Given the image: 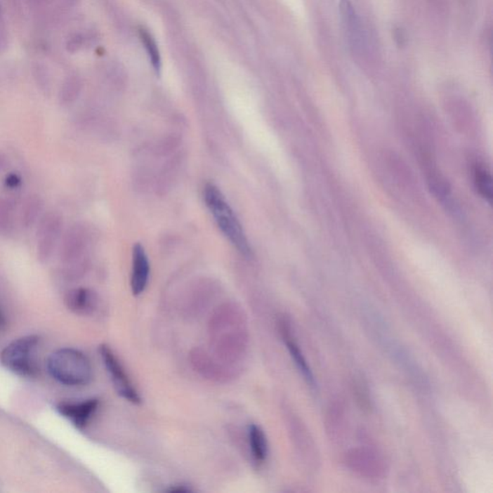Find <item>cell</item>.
<instances>
[{"label": "cell", "mask_w": 493, "mask_h": 493, "mask_svg": "<svg viewBox=\"0 0 493 493\" xmlns=\"http://www.w3.org/2000/svg\"><path fill=\"white\" fill-rule=\"evenodd\" d=\"M211 338L224 360H236L244 354L246 342L245 321L240 313H218L211 321Z\"/></svg>", "instance_id": "1"}, {"label": "cell", "mask_w": 493, "mask_h": 493, "mask_svg": "<svg viewBox=\"0 0 493 493\" xmlns=\"http://www.w3.org/2000/svg\"><path fill=\"white\" fill-rule=\"evenodd\" d=\"M46 368L54 380L67 386H86L93 378L89 359L72 348L53 352L46 360Z\"/></svg>", "instance_id": "2"}, {"label": "cell", "mask_w": 493, "mask_h": 493, "mask_svg": "<svg viewBox=\"0 0 493 493\" xmlns=\"http://www.w3.org/2000/svg\"><path fill=\"white\" fill-rule=\"evenodd\" d=\"M204 199L221 232L224 233L238 251L248 256L251 253L250 246L242 225L220 189L213 183L206 184L204 190Z\"/></svg>", "instance_id": "3"}, {"label": "cell", "mask_w": 493, "mask_h": 493, "mask_svg": "<svg viewBox=\"0 0 493 493\" xmlns=\"http://www.w3.org/2000/svg\"><path fill=\"white\" fill-rule=\"evenodd\" d=\"M40 342L37 336H27L14 340L0 354V362L18 376L33 378L38 374L36 351Z\"/></svg>", "instance_id": "4"}, {"label": "cell", "mask_w": 493, "mask_h": 493, "mask_svg": "<svg viewBox=\"0 0 493 493\" xmlns=\"http://www.w3.org/2000/svg\"><path fill=\"white\" fill-rule=\"evenodd\" d=\"M63 218L55 212L41 216L37 232V258L41 263H48L58 250L63 235Z\"/></svg>", "instance_id": "5"}, {"label": "cell", "mask_w": 493, "mask_h": 493, "mask_svg": "<svg viewBox=\"0 0 493 493\" xmlns=\"http://www.w3.org/2000/svg\"><path fill=\"white\" fill-rule=\"evenodd\" d=\"M100 354L101 359H103V364H105L106 370H107L109 376H110L117 393L123 397L124 400L131 402L132 404L141 403L139 393H137L136 388L132 385L131 381L129 380V376L126 375L123 365L117 359L112 350L106 346V345H103L100 348Z\"/></svg>", "instance_id": "6"}, {"label": "cell", "mask_w": 493, "mask_h": 493, "mask_svg": "<svg viewBox=\"0 0 493 493\" xmlns=\"http://www.w3.org/2000/svg\"><path fill=\"white\" fill-rule=\"evenodd\" d=\"M98 400L90 399L81 402H61L56 406L57 412L72 422L79 429H84L98 411Z\"/></svg>", "instance_id": "7"}, {"label": "cell", "mask_w": 493, "mask_h": 493, "mask_svg": "<svg viewBox=\"0 0 493 493\" xmlns=\"http://www.w3.org/2000/svg\"><path fill=\"white\" fill-rule=\"evenodd\" d=\"M85 237L81 228L74 225L62 236L59 244V258L64 266L80 261L84 251Z\"/></svg>", "instance_id": "8"}, {"label": "cell", "mask_w": 493, "mask_h": 493, "mask_svg": "<svg viewBox=\"0 0 493 493\" xmlns=\"http://www.w3.org/2000/svg\"><path fill=\"white\" fill-rule=\"evenodd\" d=\"M150 262L144 246L135 244L132 251L131 290L134 296L141 295L150 279Z\"/></svg>", "instance_id": "9"}, {"label": "cell", "mask_w": 493, "mask_h": 493, "mask_svg": "<svg viewBox=\"0 0 493 493\" xmlns=\"http://www.w3.org/2000/svg\"><path fill=\"white\" fill-rule=\"evenodd\" d=\"M97 303L96 293L84 287L74 288L65 297L67 310L77 315H90L97 308Z\"/></svg>", "instance_id": "10"}, {"label": "cell", "mask_w": 493, "mask_h": 493, "mask_svg": "<svg viewBox=\"0 0 493 493\" xmlns=\"http://www.w3.org/2000/svg\"><path fill=\"white\" fill-rule=\"evenodd\" d=\"M44 202L38 195H30L23 202L20 210V223L25 228H33L41 218Z\"/></svg>", "instance_id": "11"}, {"label": "cell", "mask_w": 493, "mask_h": 493, "mask_svg": "<svg viewBox=\"0 0 493 493\" xmlns=\"http://www.w3.org/2000/svg\"><path fill=\"white\" fill-rule=\"evenodd\" d=\"M248 437L254 458L259 463L265 461L268 455V442L265 433L258 425L251 424L249 427Z\"/></svg>", "instance_id": "12"}, {"label": "cell", "mask_w": 493, "mask_h": 493, "mask_svg": "<svg viewBox=\"0 0 493 493\" xmlns=\"http://www.w3.org/2000/svg\"><path fill=\"white\" fill-rule=\"evenodd\" d=\"M81 87V80L77 74L69 75L65 79L59 90L58 98L60 105L64 107L72 105L79 98Z\"/></svg>", "instance_id": "13"}, {"label": "cell", "mask_w": 493, "mask_h": 493, "mask_svg": "<svg viewBox=\"0 0 493 493\" xmlns=\"http://www.w3.org/2000/svg\"><path fill=\"white\" fill-rule=\"evenodd\" d=\"M282 334H284L285 343H287L288 350H289L290 355H291L292 359L294 360L296 365L299 368L303 377L305 378V380H307L310 385H314L313 375V373H311L310 367H308L307 360L303 357L299 347L296 344L294 340L291 338L289 331H288V329L285 328V327H284V329H282Z\"/></svg>", "instance_id": "14"}, {"label": "cell", "mask_w": 493, "mask_h": 493, "mask_svg": "<svg viewBox=\"0 0 493 493\" xmlns=\"http://www.w3.org/2000/svg\"><path fill=\"white\" fill-rule=\"evenodd\" d=\"M340 7H341V14L344 19L345 25H346V29L355 44L357 41L362 40L360 37L362 30H360L359 20L355 15L354 8L348 0H342Z\"/></svg>", "instance_id": "15"}, {"label": "cell", "mask_w": 493, "mask_h": 493, "mask_svg": "<svg viewBox=\"0 0 493 493\" xmlns=\"http://www.w3.org/2000/svg\"><path fill=\"white\" fill-rule=\"evenodd\" d=\"M474 183L477 190L482 198L487 201L492 199V176L487 168L477 164L474 168Z\"/></svg>", "instance_id": "16"}, {"label": "cell", "mask_w": 493, "mask_h": 493, "mask_svg": "<svg viewBox=\"0 0 493 493\" xmlns=\"http://www.w3.org/2000/svg\"><path fill=\"white\" fill-rule=\"evenodd\" d=\"M194 357V363L196 364V367L201 372H204V375L212 379H217V380L225 378V373L221 369L219 365L217 364V362H213L206 353L196 352Z\"/></svg>", "instance_id": "17"}, {"label": "cell", "mask_w": 493, "mask_h": 493, "mask_svg": "<svg viewBox=\"0 0 493 493\" xmlns=\"http://www.w3.org/2000/svg\"><path fill=\"white\" fill-rule=\"evenodd\" d=\"M140 33H141L143 44H144L145 48H146L147 53H149L150 61H152V65H154L155 71L158 72L160 70L161 60L157 44H155L154 39H152V36H150L146 30L142 29L140 31Z\"/></svg>", "instance_id": "18"}, {"label": "cell", "mask_w": 493, "mask_h": 493, "mask_svg": "<svg viewBox=\"0 0 493 493\" xmlns=\"http://www.w3.org/2000/svg\"><path fill=\"white\" fill-rule=\"evenodd\" d=\"M14 209L11 202L0 199V235L6 232L12 227Z\"/></svg>", "instance_id": "19"}, {"label": "cell", "mask_w": 493, "mask_h": 493, "mask_svg": "<svg viewBox=\"0 0 493 493\" xmlns=\"http://www.w3.org/2000/svg\"><path fill=\"white\" fill-rule=\"evenodd\" d=\"M8 43H9V37H8L6 25L0 11V55L6 51Z\"/></svg>", "instance_id": "20"}, {"label": "cell", "mask_w": 493, "mask_h": 493, "mask_svg": "<svg viewBox=\"0 0 493 493\" xmlns=\"http://www.w3.org/2000/svg\"><path fill=\"white\" fill-rule=\"evenodd\" d=\"M20 183V178L17 175H10L7 176L6 185L10 187V188H15V187L19 186Z\"/></svg>", "instance_id": "21"}, {"label": "cell", "mask_w": 493, "mask_h": 493, "mask_svg": "<svg viewBox=\"0 0 493 493\" xmlns=\"http://www.w3.org/2000/svg\"><path fill=\"white\" fill-rule=\"evenodd\" d=\"M6 327H7L6 317H5V314L4 313V311H2L1 308H0V331H5V329H6Z\"/></svg>", "instance_id": "22"}, {"label": "cell", "mask_w": 493, "mask_h": 493, "mask_svg": "<svg viewBox=\"0 0 493 493\" xmlns=\"http://www.w3.org/2000/svg\"><path fill=\"white\" fill-rule=\"evenodd\" d=\"M7 165V160L6 157H4V155L0 152V171L4 170L5 167H6Z\"/></svg>", "instance_id": "23"}]
</instances>
